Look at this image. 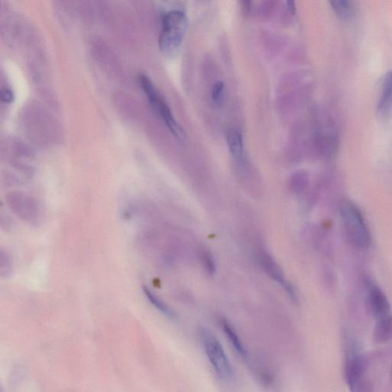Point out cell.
Returning <instances> with one entry per match:
<instances>
[{
  "label": "cell",
  "mask_w": 392,
  "mask_h": 392,
  "mask_svg": "<svg viewBox=\"0 0 392 392\" xmlns=\"http://www.w3.org/2000/svg\"><path fill=\"white\" fill-rule=\"evenodd\" d=\"M162 25L159 37L160 49L167 57L175 56L187 30L186 15L179 10L170 11L163 15Z\"/></svg>",
  "instance_id": "obj_1"
},
{
  "label": "cell",
  "mask_w": 392,
  "mask_h": 392,
  "mask_svg": "<svg viewBox=\"0 0 392 392\" xmlns=\"http://www.w3.org/2000/svg\"><path fill=\"white\" fill-rule=\"evenodd\" d=\"M340 216L350 242L358 249H369L372 242L371 234L359 208L350 200L344 199L340 204Z\"/></svg>",
  "instance_id": "obj_2"
},
{
  "label": "cell",
  "mask_w": 392,
  "mask_h": 392,
  "mask_svg": "<svg viewBox=\"0 0 392 392\" xmlns=\"http://www.w3.org/2000/svg\"><path fill=\"white\" fill-rule=\"evenodd\" d=\"M198 335L206 357L218 377L224 381L232 380L234 376L233 367L220 341L206 327L200 328Z\"/></svg>",
  "instance_id": "obj_3"
},
{
  "label": "cell",
  "mask_w": 392,
  "mask_h": 392,
  "mask_svg": "<svg viewBox=\"0 0 392 392\" xmlns=\"http://www.w3.org/2000/svg\"><path fill=\"white\" fill-rule=\"evenodd\" d=\"M367 371L364 355L357 351H349L345 361L344 376L350 392H374Z\"/></svg>",
  "instance_id": "obj_4"
},
{
  "label": "cell",
  "mask_w": 392,
  "mask_h": 392,
  "mask_svg": "<svg viewBox=\"0 0 392 392\" xmlns=\"http://www.w3.org/2000/svg\"><path fill=\"white\" fill-rule=\"evenodd\" d=\"M139 80L141 87L145 95L148 96V101L154 110L161 116L162 119L167 124L172 135L178 141H184L186 140L184 131L182 130V126L175 119L168 105L158 93L151 79L147 76L141 75Z\"/></svg>",
  "instance_id": "obj_5"
},
{
  "label": "cell",
  "mask_w": 392,
  "mask_h": 392,
  "mask_svg": "<svg viewBox=\"0 0 392 392\" xmlns=\"http://www.w3.org/2000/svg\"><path fill=\"white\" fill-rule=\"evenodd\" d=\"M6 201L12 213L24 222L32 225H38L42 222V208L32 196L21 191H12L6 196Z\"/></svg>",
  "instance_id": "obj_6"
},
{
  "label": "cell",
  "mask_w": 392,
  "mask_h": 392,
  "mask_svg": "<svg viewBox=\"0 0 392 392\" xmlns=\"http://www.w3.org/2000/svg\"><path fill=\"white\" fill-rule=\"evenodd\" d=\"M367 305L369 313L376 319L391 314L388 299L379 287L369 283L367 291Z\"/></svg>",
  "instance_id": "obj_7"
},
{
  "label": "cell",
  "mask_w": 392,
  "mask_h": 392,
  "mask_svg": "<svg viewBox=\"0 0 392 392\" xmlns=\"http://www.w3.org/2000/svg\"><path fill=\"white\" fill-rule=\"evenodd\" d=\"M372 339L377 344H385L392 339L391 313L377 319L373 330Z\"/></svg>",
  "instance_id": "obj_8"
},
{
  "label": "cell",
  "mask_w": 392,
  "mask_h": 392,
  "mask_svg": "<svg viewBox=\"0 0 392 392\" xmlns=\"http://www.w3.org/2000/svg\"><path fill=\"white\" fill-rule=\"evenodd\" d=\"M261 264L264 271L273 280L280 283L283 286L286 287L287 292L290 294V297H295L293 290L290 288L285 279L284 273L278 263L273 260L268 254L264 253L261 255Z\"/></svg>",
  "instance_id": "obj_9"
},
{
  "label": "cell",
  "mask_w": 392,
  "mask_h": 392,
  "mask_svg": "<svg viewBox=\"0 0 392 392\" xmlns=\"http://www.w3.org/2000/svg\"><path fill=\"white\" fill-rule=\"evenodd\" d=\"M392 109V71H388L383 81L381 95L378 104V112L381 115L388 114Z\"/></svg>",
  "instance_id": "obj_10"
},
{
  "label": "cell",
  "mask_w": 392,
  "mask_h": 392,
  "mask_svg": "<svg viewBox=\"0 0 392 392\" xmlns=\"http://www.w3.org/2000/svg\"><path fill=\"white\" fill-rule=\"evenodd\" d=\"M227 143L234 158L240 162H244L245 150L242 134L238 131H230L227 134Z\"/></svg>",
  "instance_id": "obj_11"
},
{
  "label": "cell",
  "mask_w": 392,
  "mask_h": 392,
  "mask_svg": "<svg viewBox=\"0 0 392 392\" xmlns=\"http://www.w3.org/2000/svg\"><path fill=\"white\" fill-rule=\"evenodd\" d=\"M333 10L337 16L343 20H350L357 13V8L352 1H333L331 2Z\"/></svg>",
  "instance_id": "obj_12"
},
{
  "label": "cell",
  "mask_w": 392,
  "mask_h": 392,
  "mask_svg": "<svg viewBox=\"0 0 392 392\" xmlns=\"http://www.w3.org/2000/svg\"><path fill=\"white\" fill-rule=\"evenodd\" d=\"M221 325L223 331L227 335V338L232 343L235 350H237V352H238L242 357H246V351L244 345L242 343L239 335L235 333V331L232 325L227 321L224 320V319L221 322Z\"/></svg>",
  "instance_id": "obj_13"
},
{
  "label": "cell",
  "mask_w": 392,
  "mask_h": 392,
  "mask_svg": "<svg viewBox=\"0 0 392 392\" xmlns=\"http://www.w3.org/2000/svg\"><path fill=\"white\" fill-rule=\"evenodd\" d=\"M143 293L153 306L156 307L159 311L170 318H174L175 314L158 296L153 293L152 290L148 287H143Z\"/></svg>",
  "instance_id": "obj_14"
},
{
  "label": "cell",
  "mask_w": 392,
  "mask_h": 392,
  "mask_svg": "<svg viewBox=\"0 0 392 392\" xmlns=\"http://www.w3.org/2000/svg\"><path fill=\"white\" fill-rule=\"evenodd\" d=\"M13 261L11 255L1 249L0 251V275L2 278H8L12 273Z\"/></svg>",
  "instance_id": "obj_15"
},
{
  "label": "cell",
  "mask_w": 392,
  "mask_h": 392,
  "mask_svg": "<svg viewBox=\"0 0 392 392\" xmlns=\"http://www.w3.org/2000/svg\"><path fill=\"white\" fill-rule=\"evenodd\" d=\"M225 96V86L222 81H216L212 90V97L218 105H222Z\"/></svg>",
  "instance_id": "obj_16"
},
{
  "label": "cell",
  "mask_w": 392,
  "mask_h": 392,
  "mask_svg": "<svg viewBox=\"0 0 392 392\" xmlns=\"http://www.w3.org/2000/svg\"><path fill=\"white\" fill-rule=\"evenodd\" d=\"M202 261L203 266L208 272V273H214L215 272V263L213 255L208 251L202 252Z\"/></svg>",
  "instance_id": "obj_17"
},
{
  "label": "cell",
  "mask_w": 392,
  "mask_h": 392,
  "mask_svg": "<svg viewBox=\"0 0 392 392\" xmlns=\"http://www.w3.org/2000/svg\"><path fill=\"white\" fill-rule=\"evenodd\" d=\"M1 100L6 103H11L14 100V94L11 89L3 88L1 90Z\"/></svg>",
  "instance_id": "obj_18"
},
{
  "label": "cell",
  "mask_w": 392,
  "mask_h": 392,
  "mask_svg": "<svg viewBox=\"0 0 392 392\" xmlns=\"http://www.w3.org/2000/svg\"><path fill=\"white\" fill-rule=\"evenodd\" d=\"M287 4H288L290 12L292 13H294L295 12V3L290 1V2H287Z\"/></svg>",
  "instance_id": "obj_19"
},
{
  "label": "cell",
  "mask_w": 392,
  "mask_h": 392,
  "mask_svg": "<svg viewBox=\"0 0 392 392\" xmlns=\"http://www.w3.org/2000/svg\"><path fill=\"white\" fill-rule=\"evenodd\" d=\"M392 368V367H391ZM391 378H392V369H391Z\"/></svg>",
  "instance_id": "obj_20"
}]
</instances>
